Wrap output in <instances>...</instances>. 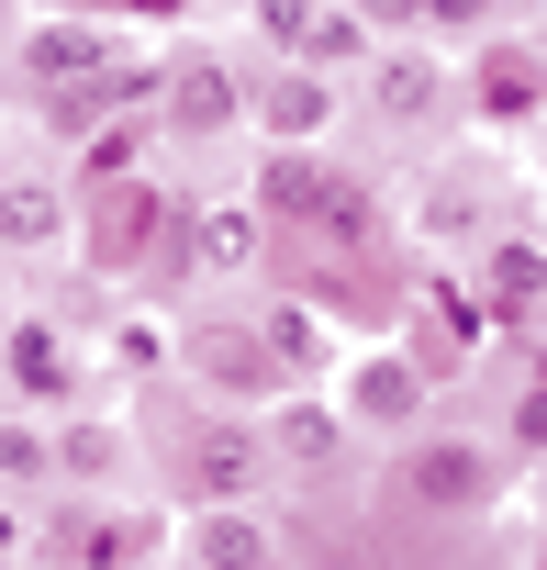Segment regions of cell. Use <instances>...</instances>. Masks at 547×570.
<instances>
[{
	"label": "cell",
	"mask_w": 547,
	"mask_h": 570,
	"mask_svg": "<svg viewBox=\"0 0 547 570\" xmlns=\"http://www.w3.org/2000/svg\"><path fill=\"white\" fill-rule=\"evenodd\" d=\"M358 57H369V23H358V0H325V23L302 35V68H325V79H336V68H358Z\"/></svg>",
	"instance_id": "ffe728a7"
},
{
	"label": "cell",
	"mask_w": 547,
	"mask_h": 570,
	"mask_svg": "<svg viewBox=\"0 0 547 570\" xmlns=\"http://www.w3.org/2000/svg\"><path fill=\"white\" fill-rule=\"evenodd\" d=\"M57 246H68L57 179H0V257H57Z\"/></svg>",
	"instance_id": "9a60e30c"
},
{
	"label": "cell",
	"mask_w": 547,
	"mask_h": 570,
	"mask_svg": "<svg viewBox=\"0 0 547 570\" xmlns=\"http://www.w3.org/2000/svg\"><path fill=\"white\" fill-rule=\"evenodd\" d=\"M369 112L402 124V135L436 124V112H447V68H436V57H380V68H369Z\"/></svg>",
	"instance_id": "2e32d148"
},
{
	"label": "cell",
	"mask_w": 547,
	"mask_h": 570,
	"mask_svg": "<svg viewBox=\"0 0 547 570\" xmlns=\"http://www.w3.org/2000/svg\"><path fill=\"white\" fill-rule=\"evenodd\" d=\"M101 68H112V35H101V23H46V35H23V79H68V90H79V79H101Z\"/></svg>",
	"instance_id": "e0dca14e"
},
{
	"label": "cell",
	"mask_w": 547,
	"mask_h": 570,
	"mask_svg": "<svg viewBox=\"0 0 547 570\" xmlns=\"http://www.w3.org/2000/svg\"><path fill=\"white\" fill-rule=\"evenodd\" d=\"M536 57H547V46H536Z\"/></svg>",
	"instance_id": "f1b7e54d"
},
{
	"label": "cell",
	"mask_w": 547,
	"mask_h": 570,
	"mask_svg": "<svg viewBox=\"0 0 547 570\" xmlns=\"http://www.w3.org/2000/svg\"><path fill=\"white\" fill-rule=\"evenodd\" d=\"M347 425H380V436H414L425 425V370L391 347V358H358L347 370Z\"/></svg>",
	"instance_id": "8fae6325"
},
{
	"label": "cell",
	"mask_w": 547,
	"mask_h": 570,
	"mask_svg": "<svg viewBox=\"0 0 547 570\" xmlns=\"http://www.w3.org/2000/svg\"><path fill=\"white\" fill-rule=\"evenodd\" d=\"M168 347H179V336H168L157 314H123V325H112V370H168Z\"/></svg>",
	"instance_id": "cb8c5ba5"
},
{
	"label": "cell",
	"mask_w": 547,
	"mask_h": 570,
	"mask_svg": "<svg viewBox=\"0 0 547 570\" xmlns=\"http://www.w3.org/2000/svg\"><path fill=\"white\" fill-rule=\"evenodd\" d=\"M57 470V448H46V425L34 414H0V492H34Z\"/></svg>",
	"instance_id": "44dd1931"
},
{
	"label": "cell",
	"mask_w": 547,
	"mask_h": 570,
	"mask_svg": "<svg viewBox=\"0 0 547 570\" xmlns=\"http://www.w3.org/2000/svg\"><path fill=\"white\" fill-rule=\"evenodd\" d=\"M414 12H425V23H447V35H480L503 0H414Z\"/></svg>",
	"instance_id": "d4e9b609"
},
{
	"label": "cell",
	"mask_w": 547,
	"mask_h": 570,
	"mask_svg": "<svg viewBox=\"0 0 547 570\" xmlns=\"http://www.w3.org/2000/svg\"><path fill=\"white\" fill-rule=\"evenodd\" d=\"M46 448H57V481H79V492L123 470V425H90V414H79V425H57Z\"/></svg>",
	"instance_id": "d6986e66"
},
{
	"label": "cell",
	"mask_w": 547,
	"mask_h": 570,
	"mask_svg": "<svg viewBox=\"0 0 547 570\" xmlns=\"http://www.w3.org/2000/svg\"><path fill=\"white\" fill-rule=\"evenodd\" d=\"M179 358L212 381V392H280L291 370H280V347H268V325H190L179 336Z\"/></svg>",
	"instance_id": "52a82bcc"
},
{
	"label": "cell",
	"mask_w": 547,
	"mask_h": 570,
	"mask_svg": "<svg viewBox=\"0 0 547 570\" xmlns=\"http://www.w3.org/2000/svg\"><path fill=\"white\" fill-rule=\"evenodd\" d=\"M168 246H179L190 268H257V246H268V213H257V202H190Z\"/></svg>",
	"instance_id": "30bf717a"
},
{
	"label": "cell",
	"mask_w": 547,
	"mask_h": 570,
	"mask_svg": "<svg viewBox=\"0 0 547 570\" xmlns=\"http://www.w3.org/2000/svg\"><path fill=\"white\" fill-rule=\"evenodd\" d=\"M190 570H280V525L257 503H190Z\"/></svg>",
	"instance_id": "9c48e42d"
},
{
	"label": "cell",
	"mask_w": 547,
	"mask_h": 570,
	"mask_svg": "<svg viewBox=\"0 0 547 570\" xmlns=\"http://www.w3.org/2000/svg\"><path fill=\"white\" fill-rule=\"evenodd\" d=\"M246 12H257V35L280 46V57H302V35L325 23V0H246Z\"/></svg>",
	"instance_id": "603a6c76"
},
{
	"label": "cell",
	"mask_w": 547,
	"mask_h": 570,
	"mask_svg": "<svg viewBox=\"0 0 547 570\" xmlns=\"http://www.w3.org/2000/svg\"><path fill=\"white\" fill-rule=\"evenodd\" d=\"M257 213H291V224H314V235H369L380 224V202L358 190V179H336L325 157H302V146H280V157H268V190H257Z\"/></svg>",
	"instance_id": "7a4b0ae2"
},
{
	"label": "cell",
	"mask_w": 547,
	"mask_h": 570,
	"mask_svg": "<svg viewBox=\"0 0 547 570\" xmlns=\"http://www.w3.org/2000/svg\"><path fill=\"white\" fill-rule=\"evenodd\" d=\"M68 392H79V347H68V325L23 314L12 336H0V414H23V403H68Z\"/></svg>",
	"instance_id": "277c9868"
},
{
	"label": "cell",
	"mask_w": 547,
	"mask_h": 570,
	"mask_svg": "<svg viewBox=\"0 0 547 570\" xmlns=\"http://www.w3.org/2000/svg\"><path fill=\"white\" fill-rule=\"evenodd\" d=\"M336 448H347V403L280 392V414H268V459H280V470H336Z\"/></svg>",
	"instance_id": "5bb4252c"
},
{
	"label": "cell",
	"mask_w": 547,
	"mask_h": 570,
	"mask_svg": "<svg viewBox=\"0 0 547 570\" xmlns=\"http://www.w3.org/2000/svg\"><path fill=\"white\" fill-rule=\"evenodd\" d=\"M480 325H491V314H480L469 279H414V347H402V358H414L425 381H447V370H469Z\"/></svg>",
	"instance_id": "5b68a950"
},
{
	"label": "cell",
	"mask_w": 547,
	"mask_h": 570,
	"mask_svg": "<svg viewBox=\"0 0 547 570\" xmlns=\"http://www.w3.org/2000/svg\"><path fill=\"white\" fill-rule=\"evenodd\" d=\"M469 292H480V314L525 325V314H536V292H547V246H536V235H491V246H480V268H469Z\"/></svg>",
	"instance_id": "7c38bea8"
},
{
	"label": "cell",
	"mask_w": 547,
	"mask_h": 570,
	"mask_svg": "<svg viewBox=\"0 0 547 570\" xmlns=\"http://www.w3.org/2000/svg\"><path fill=\"white\" fill-rule=\"evenodd\" d=\"M246 124H257L268 146H314V135L336 124V79L291 57V68H280V79H268V90H246Z\"/></svg>",
	"instance_id": "ba28073f"
},
{
	"label": "cell",
	"mask_w": 547,
	"mask_h": 570,
	"mask_svg": "<svg viewBox=\"0 0 547 570\" xmlns=\"http://www.w3.org/2000/svg\"><path fill=\"white\" fill-rule=\"evenodd\" d=\"M0 268H12V257H0Z\"/></svg>",
	"instance_id": "83f0119b"
},
{
	"label": "cell",
	"mask_w": 547,
	"mask_h": 570,
	"mask_svg": "<svg viewBox=\"0 0 547 570\" xmlns=\"http://www.w3.org/2000/svg\"><path fill=\"white\" fill-rule=\"evenodd\" d=\"M146 135H157V112H146V101H135V112H123V124H112V135H90V157H79V179H123V168H135V157H146Z\"/></svg>",
	"instance_id": "7402d4cb"
},
{
	"label": "cell",
	"mask_w": 547,
	"mask_h": 570,
	"mask_svg": "<svg viewBox=\"0 0 547 570\" xmlns=\"http://www.w3.org/2000/svg\"><path fill=\"white\" fill-rule=\"evenodd\" d=\"M157 548H168V525L135 514V503H68L57 525H34V559L46 570H146Z\"/></svg>",
	"instance_id": "6da1fadb"
},
{
	"label": "cell",
	"mask_w": 547,
	"mask_h": 570,
	"mask_svg": "<svg viewBox=\"0 0 547 570\" xmlns=\"http://www.w3.org/2000/svg\"><path fill=\"white\" fill-rule=\"evenodd\" d=\"M280 470L268 459V425H235V414H212L190 448H179V481H190V503H257V481Z\"/></svg>",
	"instance_id": "3957f363"
},
{
	"label": "cell",
	"mask_w": 547,
	"mask_h": 570,
	"mask_svg": "<svg viewBox=\"0 0 547 570\" xmlns=\"http://www.w3.org/2000/svg\"><path fill=\"white\" fill-rule=\"evenodd\" d=\"M12 559H34V514H23L12 492H0V570H12Z\"/></svg>",
	"instance_id": "484cf974"
},
{
	"label": "cell",
	"mask_w": 547,
	"mask_h": 570,
	"mask_svg": "<svg viewBox=\"0 0 547 570\" xmlns=\"http://www.w3.org/2000/svg\"><path fill=\"white\" fill-rule=\"evenodd\" d=\"M469 101H480L491 124H525V112L547 101V57H536V46H491V57H480V90H469Z\"/></svg>",
	"instance_id": "ac0fdd59"
},
{
	"label": "cell",
	"mask_w": 547,
	"mask_h": 570,
	"mask_svg": "<svg viewBox=\"0 0 547 570\" xmlns=\"http://www.w3.org/2000/svg\"><path fill=\"white\" fill-rule=\"evenodd\" d=\"M358 12H414V0H358Z\"/></svg>",
	"instance_id": "4316f807"
},
{
	"label": "cell",
	"mask_w": 547,
	"mask_h": 570,
	"mask_svg": "<svg viewBox=\"0 0 547 570\" xmlns=\"http://www.w3.org/2000/svg\"><path fill=\"white\" fill-rule=\"evenodd\" d=\"M402 481H414V503H436V514H469V503L491 492V459H480V448H458V436H414Z\"/></svg>",
	"instance_id": "4fadbf2b"
},
{
	"label": "cell",
	"mask_w": 547,
	"mask_h": 570,
	"mask_svg": "<svg viewBox=\"0 0 547 570\" xmlns=\"http://www.w3.org/2000/svg\"><path fill=\"white\" fill-rule=\"evenodd\" d=\"M223 124H246V90H235V68L223 57H179L168 79H157V135H223Z\"/></svg>",
	"instance_id": "8992f818"
}]
</instances>
